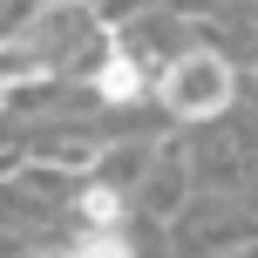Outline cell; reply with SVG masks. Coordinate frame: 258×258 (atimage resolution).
<instances>
[{
  "instance_id": "4",
  "label": "cell",
  "mask_w": 258,
  "mask_h": 258,
  "mask_svg": "<svg viewBox=\"0 0 258 258\" xmlns=\"http://www.w3.org/2000/svg\"><path fill=\"white\" fill-rule=\"evenodd\" d=\"M61 258H129L122 245H89V251H61Z\"/></svg>"
},
{
  "instance_id": "1",
  "label": "cell",
  "mask_w": 258,
  "mask_h": 258,
  "mask_svg": "<svg viewBox=\"0 0 258 258\" xmlns=\"http://www.w3.org/2000/svg\"><path fill=\"white\" fill-rule=\"evenodd\" d=\"M224 102H231V68H224L211 48L170 61V75H163V109H177V116H218Z\"/></svg>"
},
{
  "instance_id": "2",
  "label": "cell",
  "mask_w": 258,
  "mask_h": 258,
  "mask_svg": "<svg viewBox=\"0 0 258 258\" xmlns=\"http://www.w3.org/2000/svg\"><path fill=\"white\" fill-rule=\"evenodd\" d=\"M95 89H102L109 102H129V95L143 89V75H136V61H129V54H109V61H102V82H95Z\"/></svg>"
},
{
  "instance_id": "3",
  "label": "cell",
  "mask_w": 258,
  "mask_h": 258,
  "mask_svg": "<svg viewBox=\"0 0 258 258\" xmlns=\"http://www.w3.org/2000/svg\"><path fill=\"white\" fill-rule=\"evenodd\" d=\"M82 211H89V224H116V197H109V190H89Z\"/></svg>"
}]
</instances>
